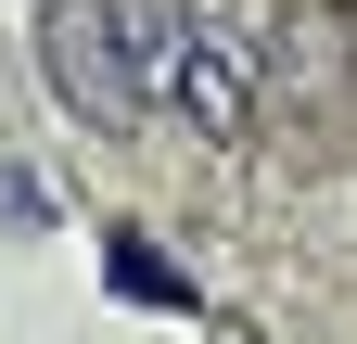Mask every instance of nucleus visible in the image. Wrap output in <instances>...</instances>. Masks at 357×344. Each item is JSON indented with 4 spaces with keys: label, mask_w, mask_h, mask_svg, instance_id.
Here are the masks:
<instances>
[{
    "label": "nucleus",
    "mask_w": 357,
    "mask_h": 344,
    "mask_svg": "<svg viewBox=\"0 0 357 344\" xmlns=\"http://www.w3.org/2000/svg\"><path fill=\"white\" fill-rule=\"evenodd\" d=\"M38 64L89 127H141V64H128V0H52Z\"/></svg>",
    "instance_id": "obj_1"
}]
</instances>
